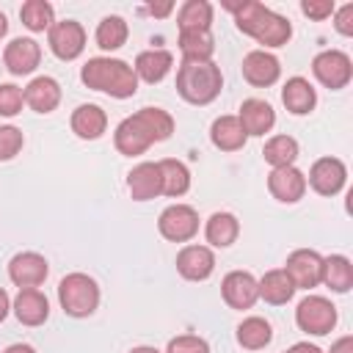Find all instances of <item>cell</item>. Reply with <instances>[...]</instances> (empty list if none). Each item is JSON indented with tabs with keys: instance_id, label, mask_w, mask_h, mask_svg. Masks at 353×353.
<instances>
[{
	"instance_id": "47",
	"label": "cell",
	"mask_w": 353,
	"mask_h": 353,
	"mask_svg": "<svg viewBox=\"0 0 353 353\" xmlns=\"http://www.w3.org/2000/svg\"><path fill=\"white\" fill-rule=\"evenodd\" d=\"M130 353H160L157 347H149V345H141V347H132Z\"/></svg>"
},
{
	"instance_id": "36",
	"label": "cell",
	"mask_w": 353,
	"mask_h": 353,
	"mask_svg": "<svg viewBox=\"0 0 353 353\" xmlns=\"http://www.w3.org/2000/svg\"><path fill=\"white\" fill-rule=\"evenodd\" d=\"M25 146V135L14 124H0V163L14 160Z\"/></svg>"
},
{
	"instance_id": "30",
	"label": "cell",
	"mask_w": 353,
	"mask_h": 353,
	"mask_svg": "<svg viewBox=\"0 0 353 353\" xmlns=\"http://www.w3.org/2000/svg\"><path fill=\"white\" fill-rule=\"evenodd\" d=\"M179 52H182V61H212L215 39L210 30H182Z\"/></svg>"
},
{
	"instance_id": "11",
	"label": "cell",
	"mask_w": 353,
	"mask_h": 353,
	"mask_svg": "<svg viewBox=\"0 0 353 353\" xmlns=\"http://www.w3.org/2000/svg\"><path fill=\"white\" fill-rule=\"evenodd\" d=\"M320 268H323V256L314 248H295L284 262V273L290 276L295 290L317 287L320 284Z\"/></svg>"
},
{
	"instance_id": "39",
	"label": "cell",
	"mask_w": 353,
	"mask_h": 353,
	"mask_svg": "<svg viewBox=\"0 0 353 353\" xmlns=\"http://www.w3.org/2000/svg\"><path fill=\"white\" fill-rule=\"evenodd\" d=\"M301 11H303L309 19L323 22V19H328V17L336 11V6H334L331 0H303V3H301Z\"/></svg>"
},
{
	"instance_id": "22",
	"label": "cell",
	"mask_w": 353,
	"mask_h": 353,
	"mask_svg": "<svg viewBox=\"0 0 353 353\" xmlns=\"http://www.w3.org/2000/svg\"><path fill=\"white\" fill-rule=\"evenodd\" d=\"M69 124H72V132L77 138L97 141L108 130V113L99 105H91V102L88 105H77L74 113H72V119H69Z\"/></svg>"
},
{
	"instance_id": "42",
	"label": "cell",
	"mask_w": 353,
	"mask_h": 353,
	"mask_svg": "<svg viewBox=\"0 0 353 353\" xmlns=\"http://www.w3.org/2000/svg\"><path fill=\"white\" fill-rule=\"evenodd\" d=\"M146 11L152 17H168L174 11V3H152V6H146Z\"/></svg>"
},
{
	"instance_id": "25",
	"label": "cell",
	"mask_w": 353,
	"mask_h": 353,
	"mask_svg": "<svg viewBox=\"0 0 353 353\" xmlns=\"http://www.w3.org/2000/svg\"><path fill=\"white\" fill-rule=\"evenodd\" d=\"M210 141L215 149L221 152H240L248 141V135L243 132L237 116H218L210 127Z\"/></svg>"
},
{
	"instance_id": "27",
	"label": "cell",
	"mask_w": 353,
	"mask_h": 353,
	"mask_svg": "<svg viewBox=\"0 0 353 353\" xmlns=\"http://www.w3.org/2000/svg\"><path fill=\"white\" fill-rule=\"evenodd\" d=\"M320 281L334 290V292H347L353 287V265L347 256L342 254H331L323 256V268H320Z\"/></svg>"
},
{
	"instance_id": "13",
	"label": "cell",
	"mask_w": 353,
	"mask_h": 353,
	"mask_svg": "<svg viewBox=\"0 0 353 353\" xmlns=\"http://www.w3.org/2000/svg\"><path fill=\"white\" fill-rule=\"evenodd\" d=\"M3 63L11 74L22 77V74H30L36 72V66L41 63V44L36 39H28V36H19V39H11L3 50Z\"/></svg>"
},
{
	"instance_id": "44",
	"label": "cell",
	"mask_w": 353,
	"mask_h": 353,
	"mask_svg": "<svg viewBox=\"0 0 353 353\" xmlns=\"http://www.w3.org/2000/svg\"><path fill=\"white\" fill-rule=\"evenodd\" d=\"M8 312H11V298H8V292L0 287V323L8 317Z\"/></svg>"
},
{
	"instance_id": "14",
	"label": "cell",
	"mask_w": 353,
	"mask_h": 353,
	"mask_svg": "<svg viewBox=\"0 0 353 353\" xmlns=\"http://www.w3.org/2000/svg\"><path fill=\"white\" fill-rule=\"evenodd\" d=\"M47 273H50V265H47V259H44L41 254H36V251L14 254L11 262H8V279H11L19 290L44 284Z\"/></svg>"
},
{
	"instance_id": "29",
	"label": "cell",
	"mask_w": 353,
	"mask_h": 353,
	"mask_svg": "<svg viewBox=\"0 0 353 353\" xmlns=\"http://www.w3.org/2000/svg\"><path fill=\"white\" fill-rule=\"evenodd\" d=\"M160 165V179H163V193L171 196V199H179L190 190V171L182 160H174V157H165L157 163Z\"/></svg>"
},
{
	"instance_id": "23",
	"label": "cell",
	"mask_w": 353,
	"mask_h": 353,
	"mask_svg": "<svg viewBox=\"0 0 353 353\" xmlns=\"http://www.w3.org/2000/svg\"><path fill=\"white\" fill-rule=\"evenodd\" d=\"M281 102L292 116H306L317 105V91L306 77H290L281 88Z\"/></svg>"
},
{
	"instance_id": "43",
	"label": "cell",
	"mask_w": 353,
	"mask_h": 353,
	"mask_svg": "<svg viewBox=\"0 0 353 353\" xmlns=\"http://www.w3.org/2000/svg\"><path fill=\"white\" fill-rule=\"evenodd\" d=\"M287 353H323V350H320L317 345H309V342H295Z\"/></svg>"
},
{
	"instance_id": "9",
	"label": "cell",
	"mask_w": 353,
	"mask_h": 353,
	"mask_svg": "<svg viewBox=\"0 0 353 353\" xmlns=\"http://www.w3.org/2000/svg\"><path fill=\"white\" fill-rule=\"evenodd\" d=\"M47 44L52 50L55 58L61 61H74L83 55L85 50V30L80 22L74 19H61V22H52V28L47 30Z\"/></svg>"
},
{
	"instance_id": "17",
	"label": "cell",
	"mask_w": 353,
	"mask_h": 353,
	"mask_svg": "<svg viewBox=\"0 0 353 353\" xmlns=\"http://www.w3.org/2000/svg\"><path fill=\"white\" fill-rule=\"evenodd\" d=\"M176 270L188 281H204L215 270V254L210 245H185L176 254Z\"/></svg>"
},
{
	"instance_id": "1",
	"label": "cell",
	"mask_w": 353,
	"mask_h": 353,
	"mask_svg": "<svg viewBox=\"0 0 353 353\" xmlns=\"http://www.w3.org/2000/svg\"><path fill=\"white\" fill-rule=\"evenodd\" d=\"M171 132H174L171 113H165L163 108H141L138 113H132V116L119 121V127L113 132V143H116V149L121 154L138 157L152 143L168 141Z\"/></svg>"
},
{
	"instance_id": "46",
	"label": "cell",
	"mask_w": 353,
	"mask_h": 353,
	"mask_svg": "<svg viewBox=\"0 0 353 353\" xmlns=\"http://www.w3.org/2000/svg\"><path fill=\"white\" fill-rule=\"evenodd\" d=\"M6 33H8V19H6V14L0 11V39H3Z\"/></svg>"
},
{
	"instance_id": "2",
	"label": "cell",
	"mask_w": 353,
	"mask_h": 353,
	"mask_svg": "<svg viewBox=\"0 0 353 353\" xmlns=\"http://www.w3.org/2000/svg\"><path fill=\"white\" fill-rule=\"evenodd\" d=\"M223 8H229L234 14L237 30H243L245 36H251L262 47H284L290 41V36H292L290 19L276 14V11H270L268 6H262L256 0L223 3Z\"/></svg>"
},
{
	"instance_id": "32",
	"label": "cell",
	"mask_w": 353,
	"mask_h": 353,
	"mask_svg": "<svg viewBox=\"0 0 353 353\" xmlns=\"http://www.w3.org/2000/svg\"><path fill=\"white\" fill-rule=\"evenodd\" d=\"M273 339V328L265 317H245L240 325H237V342L245 347V350H262L265 345H270Z\"/></svg>"
},
{
	"instance_id": "15",
	"label": "cell",
	"mask_w": 353,
	"mask_h": 353,
	"mask_svg": "<svg viewBox=\"0 0 353 353\" xmlns=\"http://www.w3.org/2000/svg\"><path fill=\"white\" fill-rule=\"evenodd\" d=\"M268 190L276 201L281 204H295L303 199L306 193V174L295 165H284V168H273L268 174Z\"/></svg>"
},
{
	"instance_id": "12",
	"label": "cell",
	"mask_w": 353,
	"mask_h": 353,
	"mask_svg": "<svg viewBox=\"0 0 353 353\" xmlns=\"http://www.w3.org/2000/svg\"><path fill=\"white\" fill-rule=\"evenodd\" d=\"M221 295L232 309H251L259 301V284L248 270H232L221 281Z\"/></svg>"
},
{
	"instance_id": "35",
	"label": "cell",
	"mask_w": 353,
	"mask_h": 353,
	"mask_svg": "<svg viewBox=\"0 0 353 353\" xmlns=\"http://www.w3.org/2000/svg\"><path fill=\"white\" fill-rule=\"evenodd\" d=\"M19 19H22V25H25L28 30L44 33V30H50L52 22H55V8H52L47 0H28V3H22V8H19Z\"/></svg>"
},
{
	"instance_id": "31",
	"label": "cell",
	"mask_w": 353,
	"mask_h": 353,
	"mask_svg": "<svg viewBox=\"0 0 353 353\" xmlns=\"http://www.w3.org/2000/svg\"><path fill=\"white\" fill-rule=\"evenodd\" d=\"M301 149H298V141L292 135H273L265 141V149H262V157L273 165V168H284V165H295Z\"/></svg>"
},
{
	"instance_id": "20",
	"label": "cell",
	"mask_w": 353,
	"mask_h": 353,
	"mask_svg": "<svg viewBox=\"0 0 353 353\" xmlns=\"http://www.w3.org/2000/svg\"><path fill=\"white\" fill-rule=\"evenodd\" d=\"M237 121H240V127H243L245 135H256V138H259V135H265V132L273 130V124H276V110L270 108V102L251 97V99H245V102L240 105Z\"/></svg>"
},
{
	"instance_id": "4",
	"label": "cell",
	"mask_w": 353,
	"mask_h": 353,
	"mask_svg": "<svg viewBox=\"0 0 353 353\" xmlns=\"http://www.w3.org/2000/svg\"><path fill=\"white\" fill-rule=\"evenodd\" d=\"M223 88V74L215 61H182L176 69V91L190 105H210Z\"/></svg>"
},
{
	"instance_id": "34",
	"label": "cell",
	"mask_w": 353,
	"mask_h": 353,
	"mask_svg": "<svg viewBox=\"0 0 353 353\" xmlns=\"http://www.w3.org/2000/svg\"><path fill=\"white\" fill-rule=\"evenodd\" d=\"M176 25H179V33L182 30H210V25H212V6L207 0H188V3H182L179 14H176Z\"/></svg>"
},
{
	"instance_id": "33",
	"label": "cell",
	"mask_w": 353,
	"mask_h": 353,
	"mask_svg": "<svg viewBox=\"0 0 353 353\" xmlns=\"http://www.w3.org/2000/svg\"><path fill=\"white\" fill-rule=\"evenodd\" d=\"M127 36H130V28H127V22H124L121 17H116V14L105 17V19L97 25V33H94L97 47L105 50V52H113V50L124 47V44H127Z\"/></svg>"
},
{
	"instance_id": "37",
	"label": "cell",
	"mask_w": 353,
	"mask_h": 353,
	"mask_svg": "<svg viewBox=\"0 0 353 353\" xmlns=\"http://www.w3.org/2000/svg\"><path fill=\"white\" fill-rule=\"evenodd\" d=\"M25 105V97H22V88L14 85V83H0V116L11 119L22 110Z\"/></svg>"
},
{
	"instance_id": "6",
	"label": "cell",
	"mask_w": 353,
	"mask_h": 353,
	"mask_svg": "<svg viewBox=\"0 0 353 353\" xmlns=\"http://www.w3.org/2000/svg\"><path fill=\"white\" fill-rule=\"evenodd\" d=\"M295 323L312 336H325L336 325V306L323 295H306L295 309Z\"/></svg>"
},
{
	"instance_id": "5",
	"label": "cell",
	"mask_w": 353,
	"mask_h": 353,
	"mask_svg": "<svg viewBox=\"0 0 353 353\" xmlns=\"http://www.w3.org/2000/svg\"><path fill=\"white\" fill-rule=\"evenodd\" d=\"M58 301L69 317H88L99 306V287L88 273H66L58 284Z\"/></svg>"
},
{
	"instance_id": "16",
	"label": "cell",
	"mask_w": 353,
	"mask_h": 353,
	"mask_svg": "<svg viewBox=\"0 0 353 353\" xmlns=\"http://www.w3.org/2000/svg\"><path fill=\"white\" fill-rule=\"evenodd\" d=\"M243 77L256 88H268L281 77V63L268 50H251L243 58Z\"/></svg>"
},
{
	"instance_id": "3",
	"label": "cell",
	"mask_w": 353,
	"mask_h": 353,
	"mask_svg": "<svg viewBox=\"0 0 353 353\" xmlns=\"http://www.w3.org/2000/svg\"><path fill=\"white\" fill-rule=\"evenodd\" d=\"M80 80L88 88L102 91L113 99H127V97H135L138 91V77L132 66L121 58H108V55L88 58L80 69Z\"/></svg>"
},
{
	"instance_id": "28",
	"label": "cell",
	"mask_w": 353,
	"mask_h": 353,
	"mask_svg": "<svg viewBox=\"0 0 353 353\" xmlns=\"http://www.w3.org/2000/svg\"><path fill=\"white\" fill-rule=\"evenodd\" d=\"M240 234V221L232 212H212L204 226V237L212 248H229Z\"/></svg>"
},
{
	"instance_id": "26",
	"label": "cell",
	"mask_w": 353,
	"mask_h": 353,
	"mask_svg": "<svg viewBox=\"0 0 353 353\" xmlns=\"http://www.w3.org/2000/svg\"><path fill=\"white\" fill-rule=\"evenodd\" d=\"M256 284H259V298L265 303H273V306L290 303L292 295H295V284L290 281V276L284 273V268L268 270L262 279H256Z\"/></svg>"
},
{
	"instance_id": "18",
	"label": "cell",
	"mask_w": 353,
	"mask_h": 353,
	"mask_svg": "<svg viewBox=\"0 0 353 353\" xmlns=\"http://www.w3.org/2000/svg\"><path fill=\"white\" fill-rule=\"evenodd\" d=\"M22 97H25V105L30 110H36V113H52L61 105V85H58L55 77L39 74V77H33L22 88Z\"/></svg>"
},
{
	"instance_id": "45",
	"label": "cell",
	"mask_w": 353,
	"mask_h": 353,
	"mask_svg": "<svg viewBox=\"0 0 353 353\" xmlns=\"http://www.w3.org/2000/svg\"><path fill=\"white\" fill-rule=\"evenodd\" d=\"M3 353H36L30 345H25V342H17V345H8Z\"/></svg>"
},
{
	"instance_id": "40",
	"label": "cell",
	"mask_w": 353,
	"mask_h": 353,
	"mask_svg": "<svg viewBox=\"0 0 353 353\" xmlns=\"http://www.w3.org/2000/svg\"><path fill=\"white\" fill-rule=\"evenodd\" d=\"M334 28L342 36H353V3H345L342 8L334 11Z\"/></svg>"
},
{
	"instance_id": "24",
	"label": "cell",
	"mask_w": 353,
	"mask_h": 353,
	"mask_svg": "<svg viewBox=\"0 0 353 353\" xmlns=\"http://www.w3.org/2000/svg\"><path fill=\"white\" fill-rule=\"evenodd\" d=\"M171 66H174V55L168 50H143L138 52L132 72L143 83H160L171 72Z\"/></svg>"
},
{
	"instance_id": "21",
	"label": "cell",
	"mask_w": 353,
	"mask_h": 353,
	"mask_svg": "<svg viewBox=\"0 0 353 353\" xmlns=\"http://www.w3.org/2000/svg\"><path fill=\"white\" fill-rule=\"evenodd\" d=\"M127 190L135 201H149L163 193V179H160V165L157 163H138L127 174Z\"/></svg>"
},
{
	"instance_id": "19",
	"label": "cell",
	"mask_w": 353,
	"mask_h": 353,
	"mask_svg": "<svg viewBox=\"0 0 353 353\" xmlns=\"http://www.w3.org/2000/svg\"><path fill=\"white\" fill-rule=\"evenodd\" d=\"M11 309H14L17 320H19L22 325H30V328L41 325V323L50 317V301H47V295H44L39 287L19 290L17 298H14V303H11Z\"/></svg>"
},
{
	"instance_id": "38",
	"label": "cell",
	"mask_w": 353,
	"mask_h": 353,
	"mask_svg": "<svg viewBox=\"0 0 353 353\" xmlns=\"http://www.w3.org/2000/svg\"><path fill=\"white\" fill-rule=\"evenodd\" d=\"M165 353H210V345L196 334H179L168 342Z\"/></svg>"
},
{
	"instance_id": "41",
	"label": "cell",
	"mask_w": 353,
	"mask_h": 353,
	"mask_svg": "<svg viewBox=\"0 0 353 353\" xmlns=\"http://www.w3.org/2000/svg\"><path fill=\"white\" fill-rule=\"evenodd\" d=\"M328 353H353V336H350V334L339 336V339L331 345V350H328Z\"/></svg>"
},
{
	"instance_id": "10",
	"label": "cell",
	"mask_w": 353,
	"mask_h": 353,
	"mask_svg": "<svg viewBox=\"0 0 353 353\" xmlns=\"http://www.w3.org/2000/svg\"><path fill=\"white\" fill-rule=\"evenodd\" d=\"M347 182V168L339 157H320L312 163L306 185H312L314 193L320 196H336Z\"/></svg>"
},
{
	"instance_id": "7",
	"label": "cell",
	"mask_w": 353,
	"mask_h": 353,
	"mask_svg": "<svg viewBox=\"0 0 353 353\" xmlns=\"http://www.w3.org/2000/svg\"><path fill=\"white\" fill-rule=\"evenodd\" d=\"M312 72H314V77H317L325 88L339 91V88H345V85L350 83V77H353V61H350V55L342 52V50H323V52L314 55Z\"/></svg>"
},
{
	"instance_id": "8",
	"label": "cell",
	"mask_w": 353,
	"mask_h": 353,
	"mask_svg": "<svg viewBox=\"0 0 353 353\" xmlns=\"http://www.w3.org/2000/svg\"><path fill=\"white\" fill-rule=\"evenodd\" d=\"M157 229L171 243H188L199 234V212L190 204H168L157 218Z\"/></svg>"
}]
</instances>
